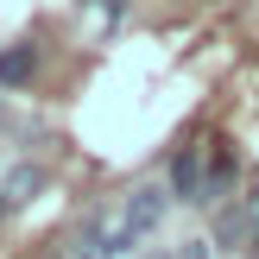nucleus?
I'll return each mask as SVG.
<instances>
[{
    "instance_id": "6",
    "label": "nucleus",
    "mask_w": 259,
    "mask_h": 259,
    "mask_svg": "<svg viewBox=\"0 0 259 259\" xmlns=\"http://www.w3.org/2000/svg\"><path fill=\"white\" fill-rule=\"evenodd\" d=\"M171 259H209V247H202V240H184V247H177Z\"/></svg>"
},
{
    "instance_id": "3",
    "label": "nucleus",
    "mask_w": 259,
    "mask_h": 259,
    "mask_svg": "<svg viewBox=\"0 0 259 259\" xmlns=\"http://www.w3.org/2000/svg\"><path fill=\"white\" fill-rule=\"evenodd\" d=\"M32 70H38V57H32V45H13V51H0V82H7V89H19V82H32Z\"/></svg>"
},
{
    "instance_id": "8",
    "label": "nucleus",
    "mask_w": 259,
    "mask_h": 259,
    "mask_svg": "<svg viewBox=\"0 0 259 259\" xmlns=\"http://www.w3.org/2000/svg\"><path fill=\"white\" fill-rule=\"evenodd\" d=\"M152 259H158V253H152Z\"/></svg>"
},
{
    "instance_id": "1",
    "label": "nucleus",
    "mask_w": 259,
    "mask_h": 259,
    "mask_svg": "<svg viewBox=\"0 0 259 259\" xmlns=\"http://www.w3.org/2000/svg\"><path fill=\"white\" fill-rule=\"evenodd\" d=\"M164 202H171L164 190H133V196H126V209H120V228H126V240H133V247H139V240H146L152 228L164 222Z\"/></svg>"
},
{
    "instance_id": "5",
    "label": "nucleus",
    "mask_w": 259,
    "mask_h": 259,
    "mask_svg": "<svg viewBox=\"0 0 259 259\" xmlns=\"http://www.w3.org/2000/svg\"><path fill=\"white\" fill-rule=\"evenodd\" d=\"M38 190H45V177H38V171H32V164H19V171H13V177H7V209H13V202H32V196H38Z\"/></svg>"
},
{
    "instance_id": "7",
    "label": "nucleus",
    "mask_w": 259,
    "mask_h": 259,
    "mask_svg": "<svg viewBox=\"0 0 259 259\" xmlns=\"http://www.w3.org/2000/svg\"><path fill=\"white\" fill-rule=\"evenodd\" d=\"M0 215H7V202H0Z\"/></svg>"
},
{
    "instance_id": "4",
    "label": "nucleus",
    "mask_w": 259,
    "mask_h": 259,
    "mask_svg": "<svg viewBox=\"0 0 259 259\" xmlns=\"http://www.w3.org/2000/svg\"><path fill=\"white\" fill-rule=\"evenodd\" d=\"M215 240H222V247H247V240H253V215H247V209H222Z\"/></svg>"
},
{
    "instance_id": "2",
    "label": "nucleus",
    "mask_w": 259,
    "mask_h": 259,
    "mask_svg": "<svg viewBox=\"0 0 259 259\" xmlns=\"http://www.w3.org/2000/svg\"><path fill=\"white\" fill-rule=\"evenodd\" d=\"M171 196H184V202H202L209 196V177H202V146H184L171 158Z\"/></svg>"
}]
</instances>
